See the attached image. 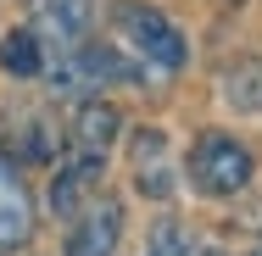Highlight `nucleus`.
I'll use <instances>...</instances> for the list:
<instances>
[{
  "mask_svg": "<svg viewBox=\"0 0 262 256\" xmlns=\"http://www.w3.org/2000/svg\"><path fill=\"white\" fill-rule=\"evenodd\" d=\"M95 167H101V161L78 156V161H73V167H67V173L56 178V190H51V206L61 212V217H73V212H78V190H84V184L95 178Z\"/></svg>",
  "mask_w": 262,
  "mask_h": 256,
  "instance_id": "10",
  "label": "nucleus"
},
{
  "mask_svg": "<svg viewBox=\"0 0 262 256\" xmlns=\"http://www.w3.org/2000/svg\"><path fill=\"white\" fill-rule=\"evenodd\" d=\"M134 184H140V195H151V201H167L173 195V151H167V139H162V128H140L134 134Z\"/></svg>",
  "mask_w": 262,
  "mask_h": 256,
  "instance_id": "3",
  "label": "nucleus"
},
{
  "mask_svg": "<svg viewBox=\"0 0 262 256\" xmlns=\"http://www.w3.org/2000/svg\"><path fill=\"white\" fill-rule=\"evenodd\" d=\"M223 101L246 117H262V61H234L223 73Z\"/></svg>",
  "mask_w": 262,
  "mask_h": 256,
  "instance_id": "8",
  "label": "nucleus"
},
{
  "mask_svg": "<svg viewBox=\"0 0 262 256\" xmlns=\"http://www.w3.org/2000/svg\"><path fill=\"white\" fill-rule=\"evenodd\" d=\"M251 173H257L251 151L229 134H201L195 151H190V178H195L201 195H240L251 184Z\"/></svg>",
  "mask_w": 262,
  "mask_h": 256,
  "instance_id": "1",
  "label": "nucleus"
},
{
  "mask_svg": "<svg viewBox=\"0 0 262 256\" xmlns=\"http://www.w3.org/2000/svg\"><path fill=\"white\" fill-rule=\"evenodd\" d=\"M145 256H195V251H190L184 228H179L173 217H162L157 228H151V251H145Z\"/></svg>",
  "mask_w": 262,
  "mask_h": 256,
  "instance_id": "12",
  "label": "nucleus"
},
{
  "mask_svg": "<svg viewBox=\"0 0 262 256\" xmlns=\"http://www.w3.org/2000/svg\"><path fill=\"white\" fill-rule=\"evenodd\" d=\"M90 22H95V0H45V39L51 45L84 39Z\"/></svg>",
  "mask_w": 262,
  "mask_h": 256,
  "instance_id": "7",
  "label": "nucleus"
},
{
  "mask_svg": "<svg viewBox=\"0 0 262 256\" xmlns=\"http://www.w3.org/2000/svg\"><path fill=\"white\" fill-rule=\"evenodd\" d=\"M117 234H123V206L95 201L90 212H78V228L67 234V256H112Z\"/></svg>",
  "mask_w": 262,
  "mask_h": 256,
  "instance_id": "4",
  "label": "nucleus"
},
{
  "mask_svg": "<svg viewBox=\"0 0 262 256\" xmlns=\"http://www.w3.org/2000/svg\"><path fill=\"white\" fill-rule=\"evenodd\" d=\"M117 128H123L117 106H106V101H84V106H78V117H73V145H78V156L101 161V156L117 145Z\"/></svg>",
  "mask_w": 262,
  "mask_h": 256,
  "instance_id": "5",
  "label": "nucleus"
},
{
  "mask_svg": "<svg viewBox=\"0 0 262 256\" xmlns=\"http://www.w3.org/2000/svg\"><path fill=\"white\" fill-rule=\"evenodd\" d=\"M28 228H34V201H28L23 178L0 161V251L23 245V240H28Z\"/></svg>",
  "mask_w": 262,
  "mask_h": 256,
  "instance_id": "6",
  "label": "nucleus"
},
{
  "mask_svg": "<svg viewBox=\"0 0 262 256\" xmlns=\"http://www.w3.org/2000/svg\"><path fill=\"white\" fill-rule=\"evenodd\" d=\"M257 256H262V245H257Z\"/></svg>",
  "mask_w": 262,
  "mask_h": 256,
  "instance_id": "14",
  "label": "nucleus"
},
{
  "mask_svg": "<svg viewBox=\"0 0 262 256\" xmlns=\"http://www.w3.org/2000/svg\"><path fill=\"white\" fill-rule=\"evenodd\" d=\"M117 28H123V39L145 56L157 73H179V67L190 61L184 34H179L162 11H151V6H123V11H117Z\"/></svg>",
  "mask_w": 262,
  "mask_h": 256,
  "instance_id": "2",
  "label": "nucleus"
},
{
  "mask_svg": "<svg viewBox=\"0 0 262 256\" xmlns=\"http://www.w3.org/2000/svg\"><path fill=\"white\" fill-rule=\"evenodd\" d=\"M195 256H212V251H195Z\"/></svg>",
  "mask_w": 262,
  "mask_h": 256,
  "instance_id": "13",
  "label": "nucleus"
},
{
  "mask_svg": "<svg viewBox=\"0 0 262 256\" xmlns=\"http://www.w3.org/2000/svg\"><path fill=\"white\" fill-rule=\"evenodd\" d=\"M0 67H6V73H17V78H34V73L45 67V39H39V34H28V28L6 34V39H0Z\"/></svg>",
  "mask_w": 262,
  "mask_h": 256,
  "instance_id": "9",
  "label": "nucleus"
},
{
  "mask_svg": "<svg viewBox=\"0 0 262 256\" xmlns=\"http://www.w3.org/2000/svg\"><path fill=\"white\" fill-rule=\"evenodd\" d=\"M17 156H23V161H51V156H56V134H51L45 117H28V123H23V134H17Z\"/></svg>",
  "mask_w": 262,
  "mask_h": 256,
  "instance_id": "11",
  "label": "nucleus"
}]
</instances>
